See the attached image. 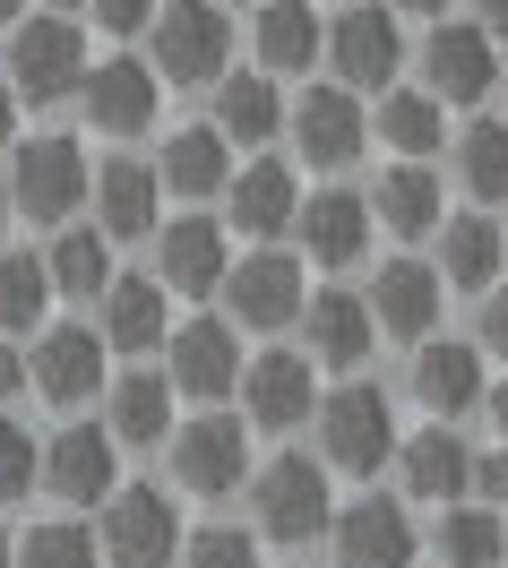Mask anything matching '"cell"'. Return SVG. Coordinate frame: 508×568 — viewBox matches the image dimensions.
Returning <instances> with one entry per match:
<instances>
[{
    "label": "cell",
    "mask_w": 508,
    "mask_h": 568,
    "mask_svg": "<svg viewBox=\"0 0 508 568\" xmlns=\"http://www.w3.org/2000/svg\"><path fill=\"white\" fill-rule=\"evenodd\" d=\"M311 414H319V465H336V474H379L397 457V414H388V396L370 379H345Z\"/></svg>",
    "instance_id": "6da1fadb"
},
{
    "label": "cell",
    "mask_w": 508,
    "mask_h": 568,
    "mask_svg": "<svg viewBox=\"0 0 508 568\" xmlns=\"http://www.w3.org/2000/svg\"><path fill=\"white\" fill-rule=\"evenodd\" d=\"M251 517L267 542H319L327 517H336V491H327L319 457H276L251 474Z\"/></svg>",
    "instance_id": "7a4b0ae2"
},
{
    "label": "cell",
    "mask_w": 508,
    "mask_h": 568,
    "mask_svg": "<svg viewBox=\"0 0 508 568\" xmlns=\"http://www.w3.org/2000/svg\"><path fill=\"white\" fill-rule=\"evenodd\" d=\"M95 551L112 568H173L182 560V508H173V491H155V483L104 491V542Z\"/></svg>",
    "instance_id": "3957f363"
},
{
    "label": "cell",
    "mask_w": 508,
    "mask_h": 568,
    "mask_svg": "<svg viewBox=\"0 0 508 568\" xmlns=\"http://www.w3.org/2000/svg\"><path fill=\"white\" fill-rule=\"evenodd\" d=\"M146 36H155V61H146V70L173 78V87H207V78L224 70V52H233V27H224L216 0H173V9H155Z\"/></svg>",
    "instance_id": "277c9868"
},
{
    "label": "cell",
    "mask_w": 508,
    "mask_h": 568,
    "mask_svg": "<svg viewBox=\"0 0 508 568\" xmlns=\"http://www.w3.org/2000/svg\"><path fill=\"white\" fill-rule=\"evenodd\" d=\"M87 207V155L78 139H27L9 164V215H35V224H70Z\"/></svg>",
    "instance_id": "5b68a950"
},
{
    "label": "cell",
    "mask_w": 508,
    "mask_h": 568,
    "mask_svg": "<svg viewBox=\"0 0 508 568\" xmlns=\"http://www.w3.org/2000/svg\"><path fill=\"white\" fill-rule=\"evenodd\" d=\"M78 78H87V36H78V18H52V9H43L35 27L9 36V95L61 104V95H78Z\"/></svg>",
    "instance_id": "8992f818"
},
{
    "label": "cell",
    "mask_w": 508,
    "mask_h": 568,
    "mask_svg": "<svg viewBox=\"0 0 508 568\" xmlns=\"http://www.w3.org/2000/svg\"><path fill=\"white\" fill-rule=\"evenodd\" d=\"M173 483L199 499H224L251 483V423L242 414H199L173 430Z\"/></svg>",
    "instance_id": "52a82bcc"
},
{
    "label": "cell",
    "mask_w": 508,
    "mask_h": 568,
    "mask_svg": "<svg viewBox=\"0 0 508 568\" xmlns=\"http://www.w3.org/2000/svg\"><path fill=\"white\" fill-rule=\"evenodd\" d=\"M242 414H251L258 430H293L311 423V405H319V371H311V354H293V345H267L258 362H242Z\"/></svg>",
    "instance_id": "ba28073f"
},
{
    "label": "cell",
    "mask_w": 508,
    "mask_h": 568,
    "mask_svg": "<svg viewBox=\"0 0 508 568\" xmlns=\"http://www.w3.org/2000/svg\"><path fill=\"white\" fill-rule=\"evenodd\" d=\"M327 542H336V568H414V517H405V499H354V508H336L327 517Z\"/></svg>",
    "instance_id": "9c48e42d"
},
{
    "label": "cell",
    "mask_w": 508,
    "mask_h": 568,
    "mask_svg": "<svg viewBox=\"0 0 508 568\" xmlns=\"http://www.w3.org/2000/svg\"><path fill=\"white\" fill-rule=\"evenodd\" d=\"M35 483L70 508H104V491L121 483L112 474V430L104 423H70L52 430V448H35Z\"/></svg>",
    "instance_id": "30bf717a"
},
{
    "label": "cell",
    "mask_w": 508,
    "mask_h": 568,
    "mask_svg": "<svg viewBox=\"0 0 508 568\" xmlns=\"http://www.w3.org/2000/svg\"><path fill=\"white\" fill-rule=\"evenodd\" d=\"M439 302H448V284H439V267H423V258H388L379 276H370L363 311L379 336H397V345H423L439 327Z\"/></svg>",
    "instance_id": "8fae6325"
},
{
    "label": "cell",
    "mask_w": 508,
    "mask_h": 568,
    "mask_svg": "<svg viewBox=\"0 0 508 568\" xmlns=\"http://www.w3.org/2000/svg\"><path fill=\"white\" fill-rule=\"evenodd\" d=\"M285 121H293V146H302L319 173H345V164L363 155V139H370L354 87H302V104H293Z\"/></svg>",
    "instance_id": "7c38bea8"
},
{
    "label": "cell",
    "mask_w": 508,
    "mask_h": 568,
    "mask_svg": "<svg viewBox=\"0 0 508 568\" xmlns=\"http://www.w3.org/2000/svg\"><path fill=\"white\" fill-rule=\"evenodd\" d=\"M500 87V52L482 27H431L423 43V95L431 104H482Z\"/></svg>",
    "instance_id": "4fadbf2b"
},
{
    "label": "cell",
    "mask_w": 508,
    "mask_h": 568,
    "mask_svg": "<svg viewBox=\"0 0 508 568\" xmlns=\"http://www.w3.org/2000/svg\"><path fill=\"white\" fill-rule=\"evenodd\" d=\"M319 52L336 61V78L363 95V87H388L397 78V61H405V43H397V18L388 9H370V0H354L336 27L319 36Z\"/></svg>",
    "instance_id": "5bb4252c"
},
{
    "label": "cell",
    "mask_w": 508,
    "mask_h": 568,
    "mask_svg": "<svg viewBox=\"0 0 508 568\" xmlns=\"http://www.w3.org/2000/svg\"><path fill=\"white\" fill-rule=\"evenodd\" d=\"M216 293L233 302V320H242V327H293V320H302V258H285V250H251L242 267H224Z\"/></svg>",
    "instance_id": "9a60e30c"
},
{
    "label": "cell",
    "mask_w": 508,
    "mask_h": 568,
    "mask_svg": "<svg viewBox=\"0 0 508 568\" xmlns=\"http://www.w3.org/2000/svg\"><path fill=\"white\" fill-rule=\"evenodd\" d=\"M164 379L182 396H199V405H224L233 396V379H242V345H233V327L224 320H190V327H173L164 336Z\"/></svg>",
    "instance_id": "2e32d148"
},
{
    "label": "cell",
    "mask_w": 508,
    "mask_h": 568,
    "mask_svg": "<svg viewBox=\"0 0 508 568\" xmlns=\"http://www.w3.org/2000/svg\"><path fill=\"white\" fill-rule=\"evenodd\" d=\"M27 388H43V405H61V414L104 396V336L95 327H52L27 354Z\"/></svg>",
    "instance_id": "e0dca14e"
},
{
    "label": "cell",
    "mask_w": 508,
    "mask_h": 568,
    "mask_svg": "<svg viewBox=\"0 0 508 568\" xmlns=\"http://www.w3.org/2000/svg\"><path fill=\"white\" fill-rule=\"evenodd\" d=\"M78 104H87V130L95 139H139L146 121H155V70L146 61H87L78 78Z\"/></svg>",
    "instance_id": "ac0fdd59"
},
{
    "label": "cell",
    "mask_w": 508,
    "mask_h": 568,
    "mask_svg": "<svg viewBox=\"0 0 508 568\" xmlns=\"http://www.w3.org/2000/svg\"><path fill=\"white\" fill-rule=\"evenodd\" d=\"M95 302H104V327H95L104 354H155V345L173 336V293L155 276H112Z\"/></svg>",
    "instance_id": "d6986e66"
},
{
    "label": "cell",
    "mask_w": 508,
    "mask_h": 568,
    "mask_svg": "<svg viewBox=\"0 0 508 568\" xmlns=\"http://www.w3.org/2000/svg\"><path fill=\"white\" fill-rule=\"evenodd\" d=\"M155 164H139V155H112L104 173H87V207H95V233L104 242H139V233H155Z\"/></svg>",
    "instance_id": "ffe728a7"
},
{
    "label": "cell",
    "mask_w": 508,
    "mask_h": 568,
    "mask_svg": "<svg viewBox=\"0 0 508 568\" xmlns=\"http://www.w3.org/2000/svg\"><path fill=\"white\" fill-rule=\"evenodd\" d=\"M224 267H233V250H224V224H207V215H173L155 233V284L164 293H216Z\"/></svg>",
    "instance_id": "44dd1931"
},
{
    "label": "cell",
    "mask_w": 508,
    "mask_h": 568,
    "mask_svg": "<svg viewBox=\"0 0 508 568\" xmlns=\"http://www.w3.org/2000/svg\"><path fill=\"white\" fill-rule=\"evenodd\" d=\"M414 396H423V414H439V423H466L474 405H482V345L423 336L414 345Z\"/></svg>",
    "instance_id": "7402d4cb"
},
{
    "label": "cell",
    "mask_w": 508,
    "mask_h": 568,
    "mask_svg": "<svg viewBox=\"0 0 508 568\" xmlns=\"http://www.w3.org/2000/svg\"><path fill=\"white\" fill-rule=\"evenodd\" d=\"M293 233H302V258L354 267V258L370 250V199H354V190H319V199L293 207Z\"/></svg>",
    "instance_id": "603a6c76"
},
{
    "label": "cell",
    "mask_w": 508,
    "mask_h": 568,
    "mask_svg": "<svg viewBox=\"0 0 508 568\" xmlns=\"http://www.w3.org/2000/svg\"><path fill=\"white\" fill-rule=\"evenodd\" d=\"M405 474V491L414 499H466V474H474V448L457 439V423H431V430H414V439H397V457H388Z\"/></svg>",
    "instance_id": "cb8c5ba5"
},
{
    "label": "cell",
    "mask_w": 508,
    "mask_h": 568,
    "mask_svg": "<svg viewBox=\"0 0 508 568\" xmlns=\"http://www.w3.org/2000/svg\"><path fill=\"white\" fill-rule=\"evenodd\" d=\"M302 327H311V371H354V362L379 345L363 293H319V302H302Z\"/></svg>",
    "instance_id": "d4e9b609"
},
{
    "label": "cell",
    "mask_w": 508,
    "mask_h": 568,
    "mask_svg": "<svg viewBox=\"0 0 508 568\" xmlns=\"http://www.w3.org/2000/svg\"><path fill=\"white\" fill-rule=\"evenodd\" d=\"M224 199H233V224H242L251 242H276V233L293 224V207H302V190H293V164H276V155L242 164V173L224 181Z\"/></svg>",
    "instance_id": "484cf974"
},
{
    "label": "cell",
    "mask_w": 508,
    "mask_h": 568,
    "mask_svg": "<svg viewBox=\"0 0 508 568\" xmlns=\"http://www.w3.org/2000/svg\"><path fill=\"white\" fill-rule=\"evenodd\" d=\"M431 551L439 568H500L508 534H500V508H482V499H448L431 526Z\"/></svg>",
    "instance_id": "4316f807"
},
{
    "label": "cell",
    "mask_w": 508,
    "mask_h": 568,
    "mask_svg": "<svg viewBox=\"0 0 508 568\" xmlns=\"http://www.w3.org/2000/svg\"><path fill=\"white\" fill-rule=\"evenodd\" d=\"M319 18H311V0H258V70L267 78H293L319 61Z\"/></svg>",
    "instance_id": "83f0119b"
},
{
    "label": "cell",
    "mask_w": 508,
    "mask_h": 568,
    "mask_svg": "<svg viewBox=\"0 0 508 568\" xmlns=\"http://www.w3.org/2000/svg\"><path fill=\"white\" fill-rule=\"evenodd\" d=\"M224 181H233V146L216 130H182L155 155V190H173V199H216Z\"/></svg>",
    "instance_id": "f1b7e54d"
},
{
    "label": "cell",
    "mask_w": 508,
    "mask_h": 568,
    "mask_svg": "<svg viewBox=\"0 0 508 568\" xmlns=\"http://www.w3.org/2000/svg\"><path fill=\"white\" fill-rule=\"evenodd\" d=\"M112 448H155L164 430H173V379L164 371H130L121 388H112Z\"/></svg>",
    "instance_id": "f546056e"
},
{
    "label": "cell",
    "mask_w": 508,
    "mask_h": 568,
    "mask_svg": "<svg viewBox=\"0 0 508 568\" xmlns=\"http://www.w3.org/2000/svg\"><path fill=\"white\" fill-rule=\"evenodd\" d=\"M500 224L491 215H457V224H439V284H466V293H482V284L500 276Z\"/></svg>",
    "instance_id": "4dcf8cb0"
},
{
    "label": "cell",
    "mask_w": 508,
    "mask_h": 568,
    "mask_svg": "<svg viewBox=\"0 0 508 568\" xmlns=\"http://www.w3.org/2000/svg\"><path fill=\"white\" fill-rule=\"evenodd\" d=\"M439 181L431 164H397V173H379V199H370V215L388 224V233H405V242H423V233H439Z\"/></svg>",
    "instance_id": "1f68e13d"
},
{
    "label": "cell",
    "mask_w": 508,
    "mask_h": 568,
    "mask_svg": "<svg viewBox=\"0 0 508 568\" xmlns=\"http://www.w3.org/2000/svg\"><path fill=\"white\" fill-rule=\"evenodd\" d=\"M285 130V104H276V78L251 70V78H224V95H216V139L233 146H258V139H276Z\"/></svg>",
    "instance_id": "d6a6232c"
},
{
    "label": "cell",
    "mask_w": 508,
    "mask_h": 568,
    "mask_svg": "<svg viewBox=\"0 0 508 568\" xmlns=\"http://www.w3.org/2000/svg\"><path fill=\"white\" fill-rule=\"evenodd\" d=\"M43 276H52V293H78V302H95L112 284V250H104V233L95 224H70L61 242L43 250Z\"/></svg>",
    "instance_id": "836d02e7"
},
{
    "label": "cell",
    "mask_w": 508,
    "mask_h": 568,
    "mask_svg": "<svg viewBox=\"0 0 508 568\" xmlns=\"http://www.w3.org/2000/svg\"><path fill=\"white\" fill-rule=\"evenodd\" d=\"M379 139L397 146L405 164H423V155L448 139V104H431L423 87H405V95H379Z\"/></svg>",
    "instance_id": "e575fe53"
},
{
    "label": "cell",
    "mask_w": 508,
    "mask_h": 568,
    "mask_svg": "<svg viewBox=\"0 0 508 568\" xmlns=\"http://www.w3.org/2000/svg\"><path fill=\"white\" fill-rule=\"evenodd\" d=\"M52 311V276H43L35 250H0V336H18V327H35Z\"/></svg>",
    "instance_id": "d590c367"
},
{
    "label": "cell",
    "mask_w": 508,
    "mask_h": 568,
    "mask_svg": "<svg viewBox=\"0 0 508 568\" xmlns=\"http://www.w3.org/2000/svg\"><path fill=\"white\" fill-rule=\"evenodd\" d=\"M457 181H466L482 207L508 199V121H474L466 139H457Z\"/></svg>",
    "instance_id": "8d00e7d4"
},
{
    "label": "cell",
    "mask_w": 508,
    "mask_h": 568,
    "mask_svg": "<svg viewBox=\"0 0 508 568\" xmlns=\"http://www.w3.org/2000/svg\"><path fill=\"white\" fill-rule=\"evenodd\" d=\"M9 568H104V551L78 526H35L27 542H9Z\"/></svg>",
    "instance_id": "74e56055"
},
{
    "label": "cell",
    "mask_w": 508,
    "mask_h": 568,
    "mask_svg": "<svg viewBox=\"0 0 508 568\" xmlns=\"http://www.w3.org/2000/svg\"><path fill=\"white\" fill-rule=\"evenodd\" d=\"M182 568H258V542L242 526H199L182 534Z\"/></svg>",
    "instance_id": "f35d334b"
},
{
    "label": "cell",
    "mask_w": 508,
    "mask_h": 568,
    "mask_svg": "<svg viewBox=\"0 0 508 568\" xmlns=\"http://www.w3.org/2000/svg\"><path fill=\"white\" fill-rule=\"evenodd\" d=\"M27 491H35V439L0 414V508H18Z\"/></svg>",
    "instance_id": "ab89813d"
},
{
    "label": "cell",
    "mask_w": 508,
    "mask_h": 568,
    "mask_svg": "<svg viewBox=\"0 0 508 568\" xmlns=\"http://www.w3.org/2000/svg\"><path fill=\"white\" fill-rule=\"evenodd\" d=\"M466 491L482 499V508H508V439H500V448H482V457H474Z\"/></svg>",
    "instance_id": "60d3db41"
},
{
    "label": "cell",
    "mask_w": 508,
    "mask_h": 568,
    "mask_svg": "<svg viewBox=\"0 0 508 568\" xmlns=\"http://www.w3.org/2000/svg\"><path fill=\"white\" fill-rule=\"evenodd\" d=\"M87 9L104 36H146V18H155V0H87Z\"/></svg>",
    "instance_id": "b9f144b4"
},
{
    "label": "cell",
    "mask_w": 508,
    "mask_h": 568,
    "mask_svg": "<svg viewBox=\"0 0 508 568\" xmlns=\"http://www.w3.org/2000/svg\"><path fill=\"white\" fill-rule=\"evenodd\" d=\"M482 354L508 362V293H491V302H482Z\"/></svg>",
    "instance_id": "7bdbcfd3"
},
{
    "label": "cell",
    "mask_w": 508,
    "mask_h": 568,
    "mask_svg": "<svg viewBox=\"0 0 508 568\" xmlns=\"http://www.w3.org/2000/svg\"><path fill=\"white\" fill-rule=\"evenodd\" d=\"M27 388V354H18V345H9V336H0V405H9V396Z\"/></svg>",
    "instance_id": "ee69618b"
},
{
    "label": "cell",
    "mask_w": 508,
    "mask_h": 568,
    "mask_svg": "<svg viewBox=\"0 0 508 568\" xmlns=\"http://www.w3.org/2000/svg\"><path fill=\"white\" fill-rule=\"evenodd\" d=\"M474 414H491V430L508 439V379H482V405H474Z\"/></svg>",
    "instance_id": "f6af8a7d"
},
{
    "label": "cell",
    "mask_w": 508,
    "mask_h": 568,
    "mask_svg": "<svg viewBox=\"0 0 508 568\" xmlns=\"http://www.w3.org/2000/svg\"><path fill=\"white\" fill-rule=\"evenodd\" d=\"M474 9H482V18H474L482 36H508V0H474Z\"/></svg>",
    "instance_id": "bcb514c9"
},
{
    "label": "cell",
    "mask_w": 508,
    "mask_h": 568,
    "mask_svg": "<svg viewBox=\"0 0 508 568\" xmlns=\"http://www.w3.org/2000/svg\"><path fill=\"white\" fill-rule=\"evenodd\" d=\"M18 139V95H9V78H0V146Z\"/></svg>",
    "instance_id": "7dc6e473"
},
{
    "label": "cell",
    "mask_w": 508,
    "mask_h": 568,
    "mask_svg": "<svg viewBox=\"0 0 508 568\" xmlns=\"http://www.w3.org/2000/svg\"><path fill=\"white\" fill-rule=\"evenodd\" d=\"M397 9H414V18H439V9H448V0H397Z\"/></svg>",
    "instance_id": "c3c4849f"
},
{
    "label": "cell",
    "mask_w": 508,
    "mask_h": 568,
    "mask_svg": "<svg viewBox=\"0 0 508 568\" xmlns=\"http://www.w3.org/2000/svg\"><path fill=\"white\" fill-rule=\"evenodd\" d=\"M18 9H27V0H0V27H18Z\"/></svg>",
    "instance_id": "681fc988"
},
{
    "label": "cell",
    "mask_w": 508,
    "mask_h": 568,
    "mask_svg": "<svg viewBox=\"0 0 508 568\" xmlns=\"http://www.w3.org/2000/svg\"><path fill=\"white\" fill-rule=\"evenodd\" d=\"M70 9H78V0H52V18H70Z\"/></svg>",
    "instance_id": "f907efd6"
},
{
    "label": "cell",
    "mask_w": 508,
    "mask_h": 568,
    "mask_svg": "<svg viewBox=\"0 0 508 568\" xmlns=\"http://www.w3.org/2000/svg\"><path fill=\"white\" fill-rule=\"evenodd\" d=\"M0 224H9V190H0Z\"/></svg>",
    "instance_id": "816d5d0a"
},
{
    "label": "cell",
    "mask_w": 508,
    "mask_h": 568,
    "mask_svg": "<svg viewBox=\"0 0 508 568\" xmlns=\"http://www.w3.org/2000/svg\"><path fill=\"white\" fill-rule=\"evenodd\" d=\"M0 568H9V534H0Z\"/></svg>",
    "instance_id": "f5cc1de1"
},
{
    "label": "cell",
    "mask_w": 508,
    "mask_h": 568,
    "mask_svg": "<svg viewBox=\"0 0 508 568\" xmlns=\"http://www.w3.org/2000/svg\"><path fill=\"white\" fill-rule=\"evenodd\" d=\"M500 87H508V61H500Z\"/></svg>",
    "instance_id": "db71d44e"
}]
</instances>
